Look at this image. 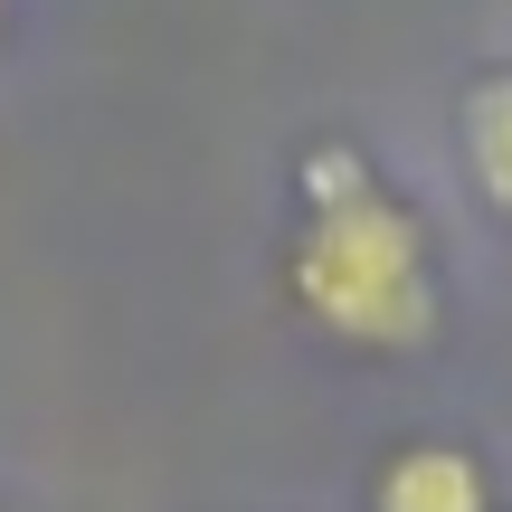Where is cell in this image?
Instances as JSON below:
<instances>
[{
  "label": "cell",
  "mask_w": 512,
  "mask_h": 512,
  "mask_svg": "<svg viewBox=\"0 0 512 512\" xmlns=\"http://www.w3.org/2000/svg\"><path fill=\"white\" fill-rule=\"evenodd\" d=\"M304 219L285 247V294L342 351H427L437 342V247L418 209L351 143H313L294 162Z\"/></svg>",
  "instance_id": "6da1fadb"
},
{
  "label": "cell",
  "mask_w": 512,
  "mask_h": 512,
  "mask_svg": "<svg viewBox=\"0 0 512 512\" xmlns=\"http://www.w3.org/2000/svg\"><path fill=\"white\" fill-rule=\"evenodd\" d=\"M370 512H494V475L456 437H408L370 475Z\"/></svg>",
  "instance_id": "7a4b0ae2"
},
{
  "label": "cell",
  "mask_w": 512,
  "mask_h": 512,
  "mask_svg": "<svg viewBox=\"0 0 512 512\" xmlns=\"http://www.w3.org/2000/svg\"><path fill=\"white\" fill-rule=\"evenodd\" d=\"M456 143H465L475 190L512 219V67H484L475 86L456 95Z\"/></svg>",
  "instance_id": "3957f363"
}]
</instances>
